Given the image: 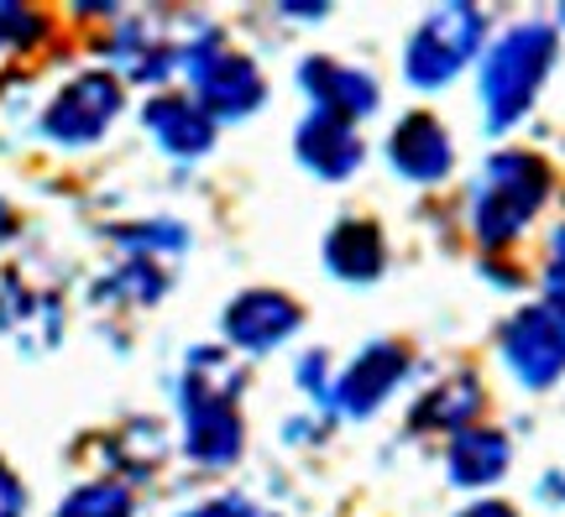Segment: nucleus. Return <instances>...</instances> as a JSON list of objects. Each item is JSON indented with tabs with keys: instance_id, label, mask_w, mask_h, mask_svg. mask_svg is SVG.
<instances>
[{
	"instance_id": "1",
	"label": "nucleus",
	"mask_w": 565,
	"mask_h": 517,
	"mask_svg": "<svg viewBox=\"0 0 565 517\" xmlns=\"http://www.w3.org/2000/svg\"><path fill=\"white\" fill-rule=\"evenodd\" d=\"M242 371L221 351H194L179 377V413H183V450L194 465L221 471L242 455Z\"/></svg>"
},
{
	"instance_id": "2",
	"label": "nucleus",
	"mask_w": 565,
	"mask_h": 517,
	"mask_svg": "<svg viewBox=\"0 0 565 517\" xmlns=\"http://www.w3.org/2000/svg\"><path fill=\"white\" fill-rule=\"evenodd\" d=\"M555 68V26L550 21H519L487 47L482 58V105L492 131H508L524 116L545 74Z\"/></svg>"
},
{
	"instance_id": "3",
	"label": "nucleus",
	"mask_w": 565,
	"mask_h": 517,
	"mask_svg": "<svg viewBox=\"0 0 565 517\" xmlns=\"http://www.w3.org/2000/svg\"><path fill=\"white\" fill-rule=\"evenodd\" d=\"M550 194V168L534 152H498L471 189V225L487 246H503L524 230Z\"/></svg>"
},
{
	"instance_id": "4",
	"label": "nucleus",
	"mask_w": 565,
	"mask_h": 517,
	"mask_svg": "<svg viewBox=\"0 0 565 517\" xmlns=\"http://www.w3.org/2000/svg\"><path fill=\"white\" fill-rule=\"evenodd\" d=\"M482 32H487V17L471 0L435 6V11L414 26V37H408V53H404L408 84H414V89H445L466 63L477 58Z\"/></svg>"
},
{
	"instance_id": "5",
	"label": "nucleus",
	"mask_w": 565,
	"mask_h": 517,
	"mask_svg": "<svg viewBox=\"0 0 565 517\" xmlns=\"http://www.w3.org/2000/svg\"><path fill=\"white\" fill-rule=\"evenodd\" d=\"M179 63H183V74H189V84H194V100L215 120L252 116L267 100V84L257 74V63L246 58V53H236V47H225L215 32L179 47Z\"/></svg>"
},
{
	"instance_id": "6",
	"label": "nucleus",
	"mask_w": 565,
	"mask_h": 517,
	"mask_svg": "<svg viewBox=\"0 0 565 517\" xmlns=\"http://www.w3.org/2000/svg\"><path fill=\"white\" fill-rule=\"evenodd\" d=\"M503 360L524 387H550L565 377V303L540 299L503 324Z\"/></svg>"
},
{
	"instance_id": "7",
	"label": "nucleus",
	"mask_w": 565,
	"mask_h": 517,
	"mask_svg": "<svg viewBox=\"0 0 565 517\" xmlns=\"http://www.w3.org/2000/svg\"><path fill=\"white\" fill-rule=\"evenodd\" d=\"M121 79L116 74H79L53 95V105L42 110V137L63 141V147H84L95 141L121 110Z\"/></svg>"
},
{
	"instance_id": "8",
	"label": "nucleus",
	"mask_w": 565,
	"mask_h": 517,
	"mask_svg": "<svg viewBox=\"0 0 565 517\" xmlns=\"http://www.w3.org/2000/svg\"><path fill=\"white\" fill-rule=\"evenodd\" d=\"M299 319H303V309L294 299H282L278 288H252V293H236V299H231L221 330L236 351L267 356V351H278L282 340L299 330Z\"/></svg>"
},
{
	"instance_id": "9",
	"label": "nucleus",
	"mask_w": 565,
	"mask_h": 517,
	"mask_svg": "<svg viewBox=\"0 0 565 517\" xmlns=\"http://www.w3.org/2000/svg\"><path fill=\"white\" fill-rule=\"evenodd\" d=\"M408 377V351L404 345H393V340H377V345H366L362 356L345 366L335 387H330V408L345 418H366L377 402H387V392Z\"/></svg>"
},
{
	"instance_id": "10",
	"label": "nucleus",
	"mask_w": 565,
	"mask_h": 517,
	"mask_svg": "<svg viewBox=\"0 0 565 517\" xmlns=\"http://www.w3.org/2000/svg\"><path fill=\"white\" fill-rule=\"evenodd\" d=\"M294 152L315 179H351L362 168V137H356V120L335 116V110H309L294 131Z\"/></svg>"
},
{
	"instance_id": "11",
	"label": "nucleus",
	"mask_w": 565,
	"mask_h": 517,
	"mask_svg": "<svg viewBox=\"0 0 565 517\" xmlns=\"http://www.w3.org/2000/svg\"><path fill=\"white\" fill-rule=\"evenodd\" d=\"M303 95L315 100V110H335L345 120H362L377 110V79L335 58H303L299 63Z\"/></svg>"
},
{
	"instance_id": "12",
	"label": "nucleus",
	"mask_w": 565,
	"mask_h": 517,
	"mask_svg": "<svg viewBox=\"0 0 565 517\" xmlns=\"http://www.w3.org/2000/svg\"><path fill=\"white\" fill-rule=\"evenodd\" d=\"M450 137L435 116H404L387 137V162L414 183H440L450 173Z\"/></svg>"
},
{
	"instance_id": "13",
	"label": "nucleus",
	"mask_w": 565,
	"mask_h": 517,
	"mask_svg": "<svg viewBox=\"0 0 565 517\" xmlns=\"http://www.w3.org/2000/svg\"><path fill=\"white\" fill-rule=\"evenodd\" d=\"M58 330H63V309L53 293L21 288L17 278L0 282V335H11L26 351H47V345H58Z\"/></svg>"
},
{
	"instance_id": "14",
	"label": "nucleus",
	"mask_w": 565,
	"mask_h": 517,
	"mask_svg": "<svg viewBox=\"0 0 565 517\" xmlns=\"http://www.w3.org/2000/svg\"><path fill=\"white\" fill-rule=\"evenodd\" d=\"M147 131L173 158H200V152L215 147V116L200 100H189V95H158L147 105Z\"/></svg>"
},
{
	"instance_id": "15",
	"label": "nucleus",
	"mask_w": 565,
	"mask_h": 517,
	"mask_svg": "<svg viewBox=\"0 0 565 517\" xmlns=\"http://www.w3.org/2000/svg\"><path fill=\"white\" fill-rule=\"evenodd\" d=\"M383 230L372 225V219H341L330 240H324V267L345 282H372L383 272Z\"/></svg>"
},
{
	"instance_id": "16",
	"label": "nucleus",
	"mask_w": 565,
	"mask_h": 517,
	"mask_svg": "<svg viewBox=\"0 0 565 517\" xmlns=\"http://www.w3.org/2000/svg\"><path fill=\"white\" fill-rule=\"evenodd\" d=\"M508 471V434L498 429H461L450 439V481L456 486H492Z\"/></svg>"
},
{
	"instance_id": "17",
	"label": "nucleus",
	"mask_w": 565,
	"mask_h": 517,
	"mask_svg": "<svg viewBox=\"0 0 565 517\" xmlns=\"http://www.w3.org/2000/svg\"><path fill=\"white\" fill-rule=\"evenodd\" d=\"M482 408V387L471 377H445L429 398L414 402V429H471V418Z\"/></svg>"
},
{
	"instance_id": "18",
	"label": "nucleus",
	"mask_w": 565,
	"mask_h": 517,
	"mask_svg": "<svg viewBox=\"0 0 565 517\" xmlns=\"http://www.w3.org/2000/svg\"><path fill=\"white\" fill-rule=\"evenodd\" d=\"M110 53H116V63L126 68V79H137V84H158L162 74L179 63V47H173V42H162V37H147L137 21L110 42Z\"/></svg>"
},
{
	"instance_id": "19",
	"label": "nucleus",
	"mask_w": 565,
	"mask_h": 517,
	"mask_svg": "<svg viewBox=\"0 0 565 517\" xmlns=\"http://www.w3.org/2000/svg\"><path fill=\"white\" fill-rule=\"evenodd\" d=\"M53 517H137V502L121 481H84L58 502Z\"/></svg>"
},
{
	"instance_id": "20",
	"label": "nucleus",
	"mask_w": 565,
	"mask_h": 517,
	"mask_svg": "<svg viewBox=\"0 0 565 517\" xmlns=\"http://www.w3.org/2000/svg\"><path fill=\"white\" fill-rule=\"evenodd\" d=\"M38 26L42 21L26 11V6H17V0H0V53L6 47H17V42L26 37H38Z\"/></svg>"
},
{
	"instance_id": "21",
	"label": "nucleus",
	"mask_w": 565,
	"mask_h": 517,
	"mask_svg": "<svg viewBox=\"0 0 565 517\" xmlns=\"http://www.w3.org/2000/svg\"><path fill=\"white\" fill-rule=\"evenodd\" d=\"M183 517H278V513H267L263 502H252V497H210V502H200V507H189Z\"/></svg>"
},
{
	"instance_id": "22",
	"label": "nucleus",
	"mask_w": 565,
	"mask_h": 517,
	"mask_svg": "<svg viewBox=\"0 0 565 517\" xmlns=\"http://www.w3.org/2000/svg\"><path fill=\"white\" fill-rule=\"evenodd\" d=\"M545 299L565 303V225H555L550 236V272H545Z\"/></svg>"
},
{
	"instance_id": "23",
	"label": "nucleus",
	"mask_w": 565,
	"mask_h": 517,
	"mask_svg": "<svg viewBox=\"0 0 565 517\" xmlns=\"http://www.w3.org/2000/svg\"><path fill=\"white\" fill-rule=\"evenodd\" d=\"M26 513V492H21V481L11 476V465L0 460V517H21Z\"/></svg>"
},
{
	"instance_id": "24",
	"label": "nucleus",
	"mask_w": 565,
	"mask_h": 517,
	"mask_svg": "<svg viewBox=\"0 0 565 517\" xmlns=\"http://www.w3.org/2000/svg\"><path fill=\"white\" fill-rule=\"evenodd\" d=\"M456 517H519L508 502H471V507H461Z\"/></svg>"
},
{
	"instance_id": "25",
	"label": "nucleus",
	"mask_w": 565,
	"mask_h": 517,
	"mask_svg": "<svg viewBox=\"0 0 565 517\" xmlns=\"http://www.w3.org/2000/svg\"><path fill=\"white\" fill-rule=\"evenodd\" d=\"M11 230H17V209L0 200V240H11Z\"/></svg>"
},
{
	"instance_id": "26",
	"label": "nucleus",
	"mask_w": 565,
	"mask_h": 517,
	"mask_svg": "<svg viewBox=\"0 0 565 517\" xmlns=\"http://www.w3.org/2000/svg\"><path fill=\"white\" fill-rule=\"evenodd\" d=\"M561 21H565V6H561Z\"/></svg>"
}]
</instances>
